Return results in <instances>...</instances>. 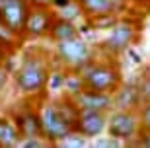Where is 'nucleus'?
<instances>
[{
	"mask_svg": "<svg viewBox=\"0 0 150 148\" xmlns=\"http://www.w3.org/2000/svg\"><path fill=\"white\" fill-rule=\"evenodd\" d=\"M107 113L109 111H100V109H80L78 119L74 123V131L84 135L86 138L94 140L107 131Z\"/></svg>",
	"mask_w": 150,
	"mask_h": 148,
	"instance_id": "0eeeda50",
	"label": "nucleus"
},
{
	"mask_svg": "<svg viewBox=\"0 0 150 148\" xmlns=\"http://www.w3.org/2000/svg\"><path fill=\"white\" fill-rule=\"evenodd\" d=\"M90 146L94 148H119V146H125V142H121V140H117L115 137H111V135H107V137H96L94 142L90 144Z\"/></svg>",
	"mask_w": 150,
	"mask_h": 148,
	"instance_id": "412c9836",
	"label": "nucleus"
},
{
	"mask_svg": "<svg viewBox=\"0 0 150 148\" xmlns=\"http://www.w3.org/2000/svg\"><path fill=\"white\" fill-rule=\"evenodd\" d=\"M76 35H80V29H78L76 23L68 22V20H62V18L57 16L55 22H53V25H51V29H49V35H47V37H49L51 41L59 43V41H64V39L76 37Z\"/></svg>",
	"mask_w": 150,
	"mask_h": 148,
	"instance_id": "4468645a",
	"label": "nucleus"
},
{
	"mask_svg": "<svg viewBox=\"0 0 150 148\" xmlns=\"http://www.w3.org/2000/svg\"><path fill=\"white\" fill-rule=\"evenodd\" d=\"M22 132L12 117H0V148H20Z\"/></svg>",
	"mask_w": 150,
	"mask_h": 148,
	"instance_id": "ddd939ff",
	"label": "nucleus"
},
{
	"mask_svg": "<svg viewBox=\"0 0 150 148\" xmlns=\"http://www.w3.org/2000/svg\"><path fill=\"white\" fill-rule=\"evenodd\" d=\"M67 74H68V70L64 68V66H61V64H59V68H51L49 82H47V88H49V92H59V90H64Z\"/></svg>",
	"mask_w": 150,
	"mask_h": 148,
	"instance_id": "a211bd4d",
	"label": "nucleus"
},
{
	"mask_svg": "<svg viewBox=\"0 0 150 148\" xmlns=\"http://www.w3.org/2000/svg\"><path fill=\"white\" fill-rule=\"evenodd\" d=\"M29 10L31 6L28 4V0H0V22L23 35Z\"/></svg>",
	"mask_w": 150,
	"mask_h": 148,
	"instance_id": "6e6552de",
	"label": "nucleus"
},
{
	"mask_svg": "<svg viewBox=\"0 0 150 148\" xmlns=\"http://www.w3.org/2000/svg\"><path fill=\"white\" fill-rule=\"evenodd\" d=\"M113 4V8H115V12H121V10H125L127 8V4L131 2V0H109Z\"/></svg>",
	"mask_w": 150,
	"mask_h": 148,
	"instance_id": "c85d7f7f",
	"label": "nucleus"
},
{
	"mask_svg": "<svg viewBox=\"0 0 150 148\" xmlns=\"http://www.w3.org/2000/svg\"><path fill=\"white\" fill-rule=\"evenodd\" d=\"M115 22H117L115 14H107V16H100V18H92V20H88V23H90L92 29H111Z\"/></svg>",
	"mask_w": 150,
	"mask_h": 148,
	"instance_id": "aec40b11",
	"label": "nucleus"
},
{
	"mask_svg": "<svg viewBox=\"0 0 150 148\" xmlns=\"http://www.w3.org/2000/svg\"><path fill=\"white\" fill-rule=\"evenodd\" d=\"M78 72H80L84 88L103 92V93H113L125 82L121 66L111 57H107V60H98V59L90 60L88 64L84 68H80Z\"/></svg>",
	"mask_w": 150,
	"mask_h": 148,
	"instance_id": "f03ea898",
	"label": "nucleus"
},
{
	"mask_svg": "<svg viewBox=\"0 0 150 148\" xmlns=\"http://www.w3.org/2000/svg\"><path fill=\"white\" fill-rule=\"evenodd\" d=\"M4 55H6V51L2 49V47H0V59H2V57H4Z\"/></svg>",
	"mask_w": 150,
	"mask_h": 148,
	"instance_id": "473e14b6",
	"label": "nucleus"
},
{
	"mask_svg": "<svg viewBox=\"0 0 150 148\" xmlns=\"http://www.w3.org/2000/svg\"><path fill=\"white\" fill-rule=\"evenodd\" d=\"M140 131H142V125H140L139 109H111L107 113L105 132L115 137L117 140L125 142V146L137 140Z\"/></svg>",
	"mask_w": 150,
	"mask_h": 148,
	"instance_id": "39448f33",
	"label": "nucleus"
},
{
	"mask_svg": "<svg viewBox=\"0 0 150 148\" xmlns=\"http://www.w3.org/2000/svg\"><path fill=\"white\" fill-rule=\"evenodd\" d=\"M140 37V28L139 22L123 18L113 23V28L109 29L107 37L100 43V49L105 53L107 57H119L121 53H127L129 47H133Z\"/></svg>",
	"mask_w": 150,
	"mask_h": 148,
	"instance_id": "20e7f679",
	"label": "nucleus"
},
{
	"mask_svg": "<svg viewBox=\"0 0 150 148\" xmlns=\"http://www.w3.org/2000/svg\"><path fill=\"white\" fill-rule=\"evenodd\" d=\"M16 121L18 129L22 132V138L29 137H43V129H41V119H39V111L35 107H25V109L18 111L12 115Z\"/></svg>",
	"mask_w": 150,
	"mask_h": 148,
	"instance_id": "f8f14e48",
	"label": "nucleus"
},
{
	"mask_svg": "<svg viewBox=\"0 0 150 148\" xmlns=\"http://www.w3.org/2000/svg\"><path fill=\"white\" fill-rule=\"evenodd\" d=\"M51 62L47 55H39L37 51H28L22 57L20 64L12 76H14V86L23 98H41L47 92V82L51 74Z\"/></svg>",
	"mask_w": 150,
	"mask_h": 148,
	"instance_id": "f257e3e1",
	"label": "nucleus"
},
{
	"mask_svg": "<svg viewBox=\"0 0 150 148\" xmlns=\"http://www.w3.org/2000/svg\"><path fill=\"white\" fill-rule=\"evenodd\" d=\"M55 10L53 8H31L25 20L23 37L25 39H41L49 35V29L55 22Z\"/></svg>",
	"mask_w": 150,
	"mask_h": 148,
	"instance_id": "1a4fd4ad",
	"label": "nucleus"
},
{
	"mask_svg": "<svg viewBox=\"0 0 150 148\" xmlns=\"http://www.w3.org/2000/svg\"><path fill=\"white\" fill-rule=\"evenodd\" d=\"M139 90H140L142 101H150V78H144V76L139 78Z\"/></svg>",
	"mask_w": 150,
	"mask_h": 148,
	"instance_id": "a878e982",
	"label": "nucleus"
},
{
	"mask_svg": "<svg viewBox=\"0 0 150 148\" xmlns=\"http://www.w3.org/2000/svg\"><path fill=\"white\" fill-rule=\"evenodd\" d=\"M142 105L139 82H123L113 92V109H139Z\"/></svg>",
	"mask_w": 150,
	"mask_h": 148,
	"instance_id": "9b49d317",
	"label": "nucleus"
},
{
	"mask_svg": "<svg viewBox=\"0 0 150 148\" xmlns=\"http://www.w3.org/2000/svg\"><path fill=\"white\" fill-rule=\"evenodd\" d=\"M72 99L80 109H100V111L113 109V93H103V92L82 88L80 92L72 93Z\"/></svg>",
	"mask_w": 150,
	"mask_h": 148,
	"instance_id": "9d476101",
	"label": "nucleus"
},
{
	"mask_svg": "<svg viewBox=\"0 0 150 148\" xmlns=\"http://www.w3.org/2000/svg\"><path fill=\"white\" fill-rule=\"evenodd\" d=\"M8 80H10V68L8 64H4V59H0V96L8 86Z\"/></svg>",
	"mask_w": 150,
	"mask_h": 148,
	"instance_id": "393cba45",
	"label": "nucleus"
},
{
	"mask_svg": "<svg viewBox=\"0 0 150 148\" xmlns=\"http://www.w3.org/2000/svg\"><path fill=\"white\" fill-rule=\"evenodd\" d=\"M25 41L22 33H16L14 29H10L8 25L0 22V47L6 51V53H12V51H16L20 45Z\"/></svg>",
	"mask_w": 150,
	"mask_h": 148,
	"instance_id": "dca6fc26",
	"label": "nucleus"
},
{
	"mask_svg": "<svg viewBox=\"0 0 150 148\" xmlns=\"http://www.w3.org/2000/svg\"><path fill=\"white\" fill-rule=\"evenodd\" d=\"M45 146H51L43 137H29V138H22L20 142V148H45Z\"/></svg>",
	"mask_w": 150,
	"mask_h": 148,
	"instance_id": "4be33fe9",
	"label": "nucleus"
},
{
	"mask_svg": "<svg viewBox=\"0 0 150 148\" xmlns=\"http://www.w3.org/2000/svg\"><path fill=\"white\" fill-rule=\"evenodd\" d=\"M37 111H39V119H41L43 138L51 146H57L68 132L74 131L72 127H70V123L59 113V109H57V105H55V99H49V101L39 103Z\"/></svg>",
	"mask_w": 150,
	"mask_h": 148,
	"instance_id": "423d86ee",
	"label": "nucleus"
},
{
	"mask_svg": "<svg viewBox=\"0 0 150 148\" xmlns=\"http://www.w3.org/2000/svg\"><path fill=\"white\" fill-rule=\"evenodd\" d=\"M127 146H144V148H150V131H148V129H142V131L139 132L137 140L129 142Z\"/></svg>",
	"mask_w": 150,
	"mask_h": 148,
	"instance_id": "b1692460",
	"label": "nucleus"
},
{
	"mask_svg": "<svg viewBox=\"0 0 150 148\" xmlns=\"http://www.w3.org/2000/svg\"><path fill=\"white\" fill-rule=\"evenodd\" d=\"M140 76L150 78V60H148V62H142V68H140Z\"/></svg>",
	"mask_w": 150,
	"mask_h": 148,
	"instance_id": "7c9ffc66",
	"label": "nucleus"
},
{
	"mask_svg": "<svg viewBox=\"0 0 150 148\" xmlns=\"http://www.w3.org/2000/svg\"><path fill=\"white\" fill-rule=\"evenodd\" d=\"M90 138H86L84 135H80L78 131H70L67 137L62 138L57 146H64V148H80V146H90Z\"/></svg>",
	"mask_w": 150,
	"mask_h": 148,
	"instance_id": "6ab92c4d",
	"label": "nucleus"
},
{
	"mask_svg": "<svg viewBox=\"0 0 150 148\" xmlns=\"http://www.w3.org/2000/svg\"><path fill=\"white\" fill-rule=\"evenodd\" d=\"M134 4H140V6H150V0H131Z\"/></svg>",
	"mask_w": 150,
	"mask_h": 148,
	"instance_id": "2f4dec72",
	"label": "nucleus"
},
{
	"mask_svg": "<svg viewBox=\"0 0 150 148\" xmlns=\"http://www.w3.org/2000/svg\"><path fill=\"white\" fill-rule=\"evenodd\" d=\"M31 8H51V0H28Z\"/></svg>",
	"mask_w": 150,
	"mask_h": 148,
	"instance_id": "bb28decb",
	"label": "nucleus"
},
{
	"mask_svg": "<svg viewBox=\"0 0 150 148\" xmlns=\"http://www.w3.org/2000/svg\"><path fill=\"white\" fill-rule=\"evenodd\" d=\"M55 57L61 66H64L67 70H76V72L80 68H84L90 60L96 59L92 45L82 35L55 43Z\"/></svg>",
	"mask_w": 150,
	"mask_h": 148,
	"instance_id": "7ed1b4c3",
	"label": "nucleus"
},
{
	"mask_svg": "<svg viewBox=\"0 0 150 148\" xmlns=\"http://www.w3.org/2000/svg\"><path fill=\"white\" fill-rule=\"evenodd\" d=\"M127 55L131 57V60H133V62H137V64L142 66V57H140L139 53H137V51L133 49V47H129V49H127Z\"/></svg>",
	"mask_w": 150,
	"mask_h": 148,
	"instance_id": "cd10ccee",
	"label": "nucleus"
},
{
	"mask_svg": "<svg viewBox=\"0 0 150 148\" xmlns=\"http://www.w3.org/2000/svg\"><path fill=\"white\" fill-rule=\"evenodd\" d=\"M70 0H51V8L53 10H59V8H62L64 4H68Z\"/></svg>",
	"mask_w": 150,
	"mask_h": 148,
	"instance_id": "c756f323",
	"label": "nucleus"
},
{
	"mask_svg": "<svg viewBox=\"0 0 150 148\" xmlns=\"http://www.w3.org/2000/svg\"><path fill=\"white\" fill-rule=\"evenodd\" d=\"M139 115H140L142 129H148L150 131V101H142V105L139 107Z\"/></svg>",
	"mask_w": 150,
	"mask_h": 148,
	"instance_id": "5701e85b",
	"label": "nucleus"
},
{
	"mask_svg": "<svg viewBox=\"0 0 150 148\" xmlns=\"http://www.w3.org/2000/svg\"><path fill=\"white\" fill-rule=\"evenodd\" d=\"M55 14L59 18H62V20H68V22H80V20H84V10L82 6H80V2L78 0H70L68 4H64L62 8H59V10H55Z\"/></svg>",
	"mask_w": 150,
	"mask_h": 148,
	"instance_id": "f3484780",
	"label": "nucleus"
},
{
	"mask_svg": "<svg viewBox=\"0 0 150 148\" xmlns=\"http://www.w3.org/2000/svg\"><path fill=\"white\" fill-rule=\"evenodd\" d=\"M78 2L82 6L86 20L107 16V14H115V8H113V4L109 0H78Z\"/></svg>",
	"mask_w": 150,
	"mask_h": 148,
	"instance_id": "2eb2a0df",
	"label": "nucleus"
}]
</instances>
